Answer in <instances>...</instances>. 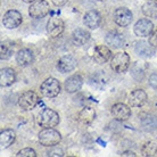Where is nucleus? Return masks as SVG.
Returning <instances> with one entry per match:
<instances>
[{
  "label": "nucleus",
  "mask_w": 157,
  "mask_h": 157,
  "mask_svg": "<svg viewBox=\"0 0 157 157\" xmlns=\"http://www.w3.org/2000/svg\"><path fill=\"white\" fill-rule=\"evenodd\" d=\"M62 140V136L54 128H44L39 133V141L44 147H54Z\"/></svg>",
  "instance_id": "obj_1"
},
{
  "label": "nucleus",
  "mask_w": 157,
  "mask_h": 157,
  "mask_svg": "<svg viewBox=\"0 0 157 157\" xmlns=\"http://www.w3.org/2000/svg\"><path fill=\"white\" fill-rule=\"evenodd\" d=\"M36 122L42 128H54V126L58 125L59 123V115L57 112L49 108L41 110L38 115Z\"/></svg>",
  "instance_id": "obj_2"
},
{
  "label": "nucleus",
  "mask_w": 157,
  "mask_h": 157,
  "mask_svg": "<svg viewBox=\"0 0 157 157\" xmlns=\"http://www.w3.org/2000/svg\"><path fill=\"white\" fill-rule=\"evenodd\" d=\"M60 83L58 80L54 78H49L44 80L42 84L40 86V91L42 96L47 97V98H55L60 92Z\"/></svg>",
  "instance_id": "obj_3"
},
{
  "label": "nucleus",
  "mask_w": 157,
  "mask_h": 157,
  "mask_svg": "<svg viewBox=\"0 0 157 157\" xmlns=\"http://www.w3.org/2000/svg\"><path fill=\"white\" fill-rule=\"evenodd\" d=\"M130 66V56L126 52H117L110 60V68L115 73H124Z\"/></svg>",
  "instance_id": "obj_4"
},
{
  "label": "nucleus",
  "mask_w": 157,
  "mask_h": 157,
  "mask_svg": "<svg viewBox=\"0 0 157 157\" xmlns=\"http://www.w3.org/2000/svg\"><path fill=\"white\" fill-rule=\"evenodd\" d=\"M50 7L46 0H36L29 8V14L33 18H42L49 14Z\"/></svg>",
  "instance_id": "obj_5"
},
{
  "label": "nucleus",
  "mask_w": 157,
  "mask_h": 157,
  "mask_svg": "<svg viewBox=\"0 0 157 157\" xmlns=\"http://www.w3.org/2000/svg\"><path fill=\"white\" fill-rule=\"evenodd\" d=\"M39 97L34 91H26L22 94V96H20L17 104L23 110H31L36 106Z\"/></svg>",
  "instance_id": "obj_6"
},
{
  "label": "nucleus",
  "mask_w": 157,
  "mask_h": 157,
  "mask_svg": "<svg viewBox=\"0 0 157 157\" xmlns=\"http://www.w3.org/2000/svg\"><path fill=\"white\" fill-rule=\"evenodd\" d=\"M114 22L117 24L118 26L125 28L128 25L131 24L132 22V13L129 8L125 7H120L114 12Z\"/></svg>",
  "instance_id": "obj_7"
},
{
  "label": "nucleus",
  "mask_w": 157,
  "mask_h": 157,
  "mask_svg": "<svg viewBox=\"0 0 157 157\" xmlns=\"http://www.w3.org/2000/svg\"><path fill=\"white\" fill-rule=\"evenodd\" d=\"M23 21V16L17 10H8L2 17V24L7 29L18 28Z\"/></svg>",
  "instance_id": "obj_8"
},
{
  "label": "nucleus",
  "mask_w": 157,
  "mask_h": 157,
  "mask_svg": "<svg viewBox=\"0 0 157 157\" xmlns=\"http://www.w3.org/2000/svg\"><path fill=\"white\" fill-rule=\"evenodd\" d=\"M64 22L62 18H59L58 16H52L49 18L47 23V32L51 38H57L64 31Z\"/></svg>",
  "instance_id": "obj_9"
},
{
  "label": "nucleus",
  "mask_w": 157,
  "mask_h": 157,
  "mask_svg": "<svg viewBox=\"0 0 157 157\" xmlns=\"http://www.w3.org/2000/svg\"><path fill=\"white\" fill-rule=\"evenodd\" d=\"M154 30V24L147 18L139 20L134 25V34L137 36H149Z\"/></svg>",
  "instance_id": "obj_10"
},
{
  "label": "nucleus",
  "mask_w": 157,
  "mask_h": 157,
  "mask_svg": "<svg viewBox=\"0 0 157 157\" xmlns=\"http://www.w3.org/2000/svg\"><path fill=\"white\" fill-rule=\"evenodd\" d=\"M76 65H78V62H76L74 56L66 55V56H63L58 60V63H57V70L60 73H68V72L73 71L75 67H76Z\"/></svg>",
  "instance_id": "obj_11"
},
{
  "label": "nucleus",
  "mask_w": 157,
  "mask_h": 157,
  "mask_svg": "<svg viewBox=\"0 0 157 157\" xmlns=\"http://www.w3.org/2000/svg\"><path fill=\"white\" fill-rule=\"evenodd\" d=\"M110 56H112V51H110L109 48L104 46V44H100V46H97L94 48L92 57H94L96 63L101 65V64H105L108 62Z\"/></svg>",
  "instance_id": "obj_12"
},
{
  "label": "nucleus",
  "mask_w": 157,
  "mask_h": 157,
  "mask_svg": "<svg viewBox=\"0 0 157 157\" xmlns=\"http://www.w3.org/2000/svg\"><path fill=\"white\" fill-rule=\"evenodd\" d=\"M83 23L88 29L94 30L101 23V15L97 10H89L83 16Z\"/></svg>",
  "instance_id": "obj_13"
},
{
  "label": "nucleus",
  "mask_w": 157,
  "mask_h": 157,
  "mask_svg": "<svg viewBox=\"0 0 157 157\" xmlns=\"http://www.w3.org/2000/svg\"><path fill=\"white\" fill-rule=\"evenodd\" d=\"M112 115L116 121H126L131 116V109L124 104H115L112 107Z\"/></svg>",
  "instance_id": "obj_14"
},
{
  "label": "nucleus",
  "mask_w": 157,
  "mask_h": 157,
  "mask_svg": "<svg viewBox=\"0 0 157 157\" xmlns=\"http://www.w3.org/2000/svg\"><path fill=\"white\" fill-rule=\"evenodd\" d=\"M128 100L131 107H141L147 101V94L141 89H137L130 94Z\"/></svg>",
  "instance_id": "obj_15"
},
{
  "label": "nucleus",
  "mask_w": 157,
  "mask_h": 157,
  "mask_svg": "<svg viewBox=\"0 0 157 157\" xmlns=\"http://www.w3.org/2000/svg\"><path fill=\"white\" fill-rule=\"evenodd\" d=\"M83 84V78L80 76V75H72L68 78L65 80V90L68 92V94H74L76 91H78L81 88H82Z\"/></svg>",
  "instance_id": "obj_16"
},
{
  "label": "nucleus",
  "mask_w": 157,
  "mask_h": 157,
  "mask_svg": "<svg viewBox=\"0 0 157 157\" xmlns=\"http://www.w3.org/2000/svg\"><path fill=\"white\" fill-rule=\"evenodd\" d=\"M155 47H153L149 42H146V41H138L136 43V47H134V50L140 57H144V58H149L155 54Z\"/></svg>",
  "instance_id": "obj_17"
},
{
  "label": "nucleus",
  "mask_w": 157,
  "mask_h": 157,
  "mask_svg": "<svg viewBox=\"0 0 157 157\" xmlns=\"http://www.w3.org/2000/svg\"><path fill=\"white\" fill-rule=\"evenodd\" d=\"M107 44H109L110 47L113 48H121L122 46H124L125 39L124 36L117 31H112L109 33H107L106 38H105Z\"/></svg>",
  "instance_id": "obj_18"
},
{
  "label": "nucleus",
  "mask_w": 157,
  "mask_h": 157,
  "mask_svg": "<svg viewBox=\"0 0 157 157\" xmlns=\"http://www.w3.org/2000/svg\"><path fill=\"white\" fill-rule=\"evenodd\" d=\"M89 40H90V33L83 29H76L72 33V41L78 47L84 46Z\"/></svg>",
  "instance_id": "obj_19"
},
{
  "label": "nucleus",
  "mask_w": 157,
  "mask_h": 157,
  "mask_svg": "<svg viewBox=\"0 0 157 157\" xmlns=\"http://www.w3.org/2000/svg\"><path fill=\"white\" fill-rule=\"evenodd\" d=\"M33 52L30 49H21L18 50V52L16 54V62L21 66H29L33 63Z\"/></svg>",
  "instance_id": "obj_20"
},
{
  "label": "nucleus",
  "mask_w": 157,
  "mask_h": 157,
  "mask_svg": "<svg viewBox=\"0 0 157 157\" xmlns=\"http://www.w3.org/2000/svg\"><path fill=\"white\" fill-rule=\"evenodd\" d=\"M108 82V76L105 72L99 71L97 73H94L92 76L90 78V86L92 88H96V89H99L101 90L102 88H105Z\"/></svg>",
  "instance_id": "obj_21"
},
{
  "label": "nucleus",
  "mask_w": 157,
  "mask_h": 157,
  "mask_svg": "<svg viewBox=\"0 0 157 157\" xmlns=\"http://www.w3.org/2000/svg\"><path fill=\"white\" fill-rule=\"evenodd\" d=\"M94 117H96V112L92 107H84L80 113H78V122L82 125H90L94 122Z\"/></svg>",
  "instance_id": "obj_22"
},
{
  "label": "nucleus",
  "mask_w": 157,
  "mask_h": 157,
  "mask_svg": "<svg viewBox=\"0 0 157 157\" xmlns=\"http://www.w3.org/2000/svg\"><path fill=\"white\" fill-rule=\"evenodd\" d=\"M16 80V75L15 72L13 68H9V67H5L1 70L0 72V84L1 86H12L13 83L15 82Z\"/></svg>",
  "instance_id": "obj_23"
},
{
  "label": "nucleus",
  "mask_w": 157,
  "mask_h": 157,
  "mask_svg": "<svg viewBox=\"0 0 157 157\" xmlns=\"http://www.w3.org/2000/svg\"><path fill=\"white\" fill-rule=\"evenodd\" d=\"M141 128L146 132H153L157 129V117L153 114H146L140 117Z\"/></svg>",
  "instance_id": "obj_24"
},
{
  "label": "nucleus",
  "mask_w": 157,
  "mask_h": 157,
  "mask_svg": "<svg viewBox=\"0 0 157 157\" xmlns=\"http://www.w3.org/2000/svg\"><path fill=\"white\" fill-rule=\"evenodd\" d=\"M16 133L15 131L12 129H6L2 130L1 133H0V145H1V148H7L12 145L13 142L15 141Z\"/></svg>",
  "instance_id": "obj_25"
},
{
  "label": "nucleus",
  "mask_w": 157,
  "mask_h": 157,
  "mask_svg": "<svg viewBox=\"0 0 157 157\" xmlns=\"http://www.w3.org/2000/svg\"><path fill=\"white\" fill-rule=\"evenodd\" d=\"M142 13L147 17L157 18V0H148L142 6Z\"/></svg>",
  "instance_id": "obj_26"
},
{
  "label": "nucleus",
  "mask_w": 157,
  "mask_h": 157,
  "mask_svg": "<svg viewBox=\"0 0 157 157\" xmlns=\"http://www.w3.org/2000/svg\"><path fill=\"white\" fill-rule=\"evenodd\" d=\"M13 51H14V44L10 42H1L0 46V58L1 60H6V59L10 58Z\"/></svg>",
  "instance_id": "obj_27"
},
{
  "label": "nucleus",
  "mask_w": 157,
  "mask_h": 157,
  "mask_svg": "<svg viewBox=\"0 0 157 157\" xmlns=\"http://www.w3.org/2000/svg\"><path fill=\"white\" fill-rule=\"evenodd\" d=\"M157 153V145L153 141L146 142L141 148V155L145 157L154 156Z\"/></svg>",
  "instance_id": "obj_28"
},
{
  "label": "nucleus",
  "mask_w": 157,
  "mask_h": 157,
  "mask_svg": "<svg viewBox=\"0 0 157 157\" xmlns=\"http://www.w3.org/2000/svg\"><path fill=\"white\" fill-rule=\"evenodd\" d=\"M131 74L137 81H141L144 76H145V70L141 67V65H139V63L134 64V66L132 67V72Z\"/></svg>",
  "instance_id": "obj_29"
},
{
  "label": "nucleus",
  "mask_w": 157,
  "mask_h": 157,
  "mask_svg": "<svg viewBox=\"0 0 157 157\" xmlns=\"http://www.w3.org/2000/svg\"><path fill=\"white\" fill-rule=\"evenodd\" d=\"M16 156L17 157H36V150L32 149V148H24V149L20 150L18 153L16 154Z\"/></svg>",
  "instance_id": "obj_30"
},
{
  "label": "nucleus",
  "mask_w": 157,
  "mask_h": 157,
  "mask_svg": "<svg viewBox=\"0 0 157 157\" xmlns=\"http://www.w3.org/2000/svg\"><path fill=\"white\" fill-rule=\"evenodd\" d=\"M47 156H56V157H60L64 156V151L60 148H55V149H51L47 153Z\"/></svg>",
  "instance_id": "obj_31"
},
{
  "label": "nucleus",
  "mask_w": 157,
  "mask_h": 157,
  "mask_svg": "<svg viewBox=\"0 0 157 157\" xmlns=\"http://www.w3.org/2000/svg\"><path fill=\"white\" fill-rule=\"evenodd\" d=\"M148 42L153 46V47H157V30L151 32V34L149 36V41Z\"/></svg>",
  "instance_id": "obj_32"
},
{
  "label": "nucleus",
  "mask_w": 157,
  "mask_h": 157,
  "mask_svg": "<svg viewBox=\"0 0 157 157\" xmlns=\"http://www.w3.org/2000/svg\"><path fill=\"white\" fill-rule=\"evenodd\" d=\"M149 84L150 86H153L154 89H157V72L153 73L149 78Z\"/></svg>",
  "instance_id": "obj_33"
},
{
  "label": "nucleus",
  "mask_w": 157,
  "mask_h": 157,
  "mask_svg": "<svg viewBox=\"0 0 157 157\" xmlns=\"http://www.w3.org/2000/svg\"><path fill=\"white\" fill-rule=\"evenodd\" d=\"M51 1L57 7H62V6H64V5H66L68 2V0H51Z\"/></svg>",
  "instance_id": "obj_34"
},
{
  "label": "nucleus",
  "mask_w": 157,
  "mask_h": 157,
  "mask_svg": "<svg viewBox=\"0 0 157 157\" xmlns=\"http://www.w3.org/2000/svg\"><path fill=\"white\" fill-rule=\"evenodd\" d=\"M122 156H137V154H134L133 151H124L122 153Z\"/></svg>",
  "instance_id": "obj_35"
},
{
  "label": "nucleus",
  "mask_w": 157,
  "mask_h": 157,
  "mask_svg": "<svg viewBox=\"0 0 157 157\" xmlns=\"http://www.w3.org/2000/svg\"><path fill=\"white\" fill-rule=\"evenodd\" d=\"M22 1H24V2H26V4H32V2H34L36 0H22Z\"/></svg>",
  "instance_id": "obj_36"
},
{
  "label": "nucleus",
  "mask_w": 157,
  "mask_h": 157,
  "mask_svg": "<svg viewBox=\"0 0 157 157\" xmlns=\"http://www.w3.org/2000/svg\"><path fill=\"white\" fill-rule=\"evenodd\" d=\"M99 1H106V0H99Z\"/></svg>",
  "instance_id": "obj_37"
}]
</instances>
